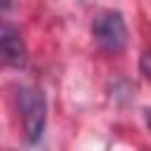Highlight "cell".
I'll return each mask as SVG.
<instances>
[{
    "label": "cell",
    "mask_w": 151,
    "mask_h": 151,
    "mask_svg": "<svg viewBox=\"0 0 151 151\" xmlns=\"http://www.w3.org/2000/svg\"><path fill=\"white\" fill-rule=\"evenodd\" d=\"M19 111H21V123L26 132V142L35 144L40 142L47 123V101L45 94L38 87H21L19 90Z\"/></svg>",
    "instance_id": "6da1fadb"
},
{
    "label": "cell",
    "mask_w": 151,
    "mask_h": 151,
    "mask_svg": "<svg viewBox=\"0 0 151 151\" xmlns=\"http://www.w3.org/2000/svg\"><path fill=\"white\" fill-rule=\"evenodd\" d=\"M94 40L106 52H120L127 45V26L120 12H101L92 24Z\"/></svg>",
    "instance_id": "7a4b0ae2"
},
{
    "label": "cell",
    "mask_w": 151,
    "mask_h": 151,
    "mask_svg": "<svg viewBox=\"0 0 151 151\" xmlns=\"http://www.w3.org/2000/svg\"><path fill=\"white\" fill-rule=\"evenodd\" d=\"M0 64L14 68L26 64V42L19 28L7 21H0Z\"/></svg>",
    "instance_id": "3957f363"
},
{
    "label": "cell",
    "mask_w": 151,
    "mask_h": 151,
    "mask_svg": "<svg viewBox=\"0 0 151 151\" xmlns=\"http://www.w3.org/2000/svg\"><path fill=\"white\" fill-rule=\"evenodd\" d=\"M139 71H142V76H144L146 80H151V50L142 54V59H139Z\"/></svg>",
    "instance_id": "277c9868"
},
{
    "label": "cell",
    "mask_w": 151,
    "mask_h": 151,
    "mask_svg": "<svg viewBox=\"0 0 151 151\" xmlns=\"http://www.w3.org/2000/svg\"><path fill=\"white\" fill-rule=\"evenodd\" d=\"M12 5V0H0V9H5V7H9Z\"/></svg>",
    "instance_id": "5b68a950"
},
{
    "label": "cell",
    "mask_w": 151,
    "mask_h": 151,
    "mask_svg": "<svg viewBox=\"0 0 151 151\" xmlns=\"http://www.w3.org/2000/svg\"><path fill=\"white\" fill-rule=\"evenodd\" d=\"M146 123H149V130H151V109L146 111Z\"/></svg>",
    "instance_id": "8992f818"
}]
</instances>
